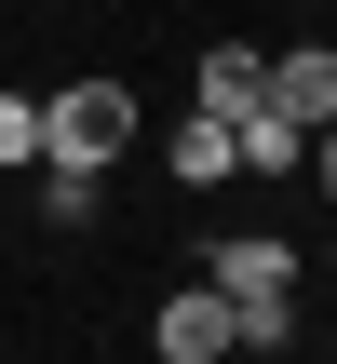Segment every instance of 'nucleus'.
Listing matches in <instances>:
<instances>
[{
	"instance_id": "7",
	"label": "nucleus",
	"mask_w": 337,
	"mask_h": 364,
	"mask_svg": "<svg viewBox=\"0 0 337 364\" xmlns=\"http://www.w3.org/2000/svg\"><path fill=\"white\" fill-rule=\"evenodd\" d=\"M41 216H54V230H95V216H108V176H81V162H41Z\"/></svg>"
},
{
	"instance_id": "2",
	"label": "nucleus",
	"mask_w": 337,
	"mask_h": 364,
	"mask_svg": "<svg viewBox=\"0 0 337 364\" xmlns=\"http://www.w3.org/2000/svg\"><path fill=\"white\" fill-rule=\"evenodd\" d=\"M203 284H216V297H284V284H297V243L230 230V243H203Z\"/></svg>"
},
{
	"instance_id": "10",
	"label": "nucleus",
	"mask_w": 337,
	"mask_h": 364,
	"mask_svg": "<svg viewBox=\"0 0 337 364\" xmlns=\"http://www.w3.org/2000/svg\"><path fill=\"white\" fill-rule=\"evenodd\" d=\"M311 176H324V203H337V122H324V135H311Z\"/></svg>"
},
{
	"instance_id": "8",
	"label": "nucleus",
	"mask_w": 337,
	"mask_h": 364,
	"mask_svg": "<svg viewBox=\"0 0 337 364\" xmlns=\"http://www.w3.org/2000/svg\"><path fill=\"white\" fill-rule=\"evenodd\" d=\"M297 338V284L284 297H230V351H284Z\"/></svg>"
},
{
	"instance_id": "1",
	"label": "nucleus",
	"mask_w": 337,
	"mask_h": 364,
	"mask_svg": "<svg viewBox=\"0 0 337 364\" xmlns=\"http://www.w3.org/2000/svg\"><path fill=\"white\" fill-rule=\"evenodd\" d=\"M122 149H135V81H68V95H41V162L108 176Z\"/></svg>"
},
{
	"instance_id": "9",
	"label": "nucleus",
	"mask_w": 337,
	"mask_h": 364,
	"mask_svg": "<svg viewBox=\"0 0 337 364\" xmlns=\"http://www.w3.org/2000/svg\"><path fill=\"white\" fill-rule=\"evenodd\" d=\"M14 162H41V95L0 81V176H14Z\"/></svg>"
},
{
	"instance_id": "3",
	"label": "nucleus",
	"mask_w": 337,
	"mask_h": 364,
	"mask_svg": "<svg viewBox=\"0 0 337 364\" xmlns=\"http://www.w3.org/2000/svg\"><path fill=\"white\" fill-rule=\"evenodd\" d=\"M257 108H284L297 135H324V122H337V54H324V41H297V54H270V95H257Z\"/></svg>"
},
{
	"instance_id": "4",
	"label": "nucleus",
	"mask_w": 337,
	"mask_h": 364,
	"mask_svg": "<svg viewBox=\"0 0 337 364\" xmlns=\"http://www.w3.org/2000/svg\"><path fill=\"white\" fill-rule=\"evenodd\" d=\"M149 338H162V364H230V297H216V284H189V297H162V324H149Z\"/></svg>"
},
{
	"instance_id": "11",
	"label": "nucleus",
	"mask_w": 337,
	"mask_h": 364,
	"mask_svg": "<svg viewBox=\"0 0 337 364\" xmlns=\"http://www.w3.org/2000/svg\"><path fill=\"white\" fill-rule=\"evenodd\" d=\"M324 54H337V41H324Z\"/></svg>"
},
{
	"instance_id": "5",
	"label": "nucleus",
	"mask_w": 337,
	"mask_h": 364,
	"mask_svg": "<svg viewBox=\"0 0 337 364\" xmlns=\"http://www.w3.org/2000/svg\"><path fill=\"white\" fill-rule=\"evenodd\" d=\"M257 95H270V54H257V41H203V108H216V122H243Z\"/></svg>"
},
{
	"instance_id": "6",
	"label": "nucleus",
	"mask_w": 337,
	"mask_h": 364,
	"mask_svg": "<svg viewBox=\"0 0 337 364\" xmlns=\"http://www.w3.org/2000/svg\"><path fill=\"white\" fill-rule=\"evenodd\" d=\"M162 162H176V189H216V176H243V162H230V122H216V108H189V122L162 135Z\"/></svg>"
}]
</instances>
